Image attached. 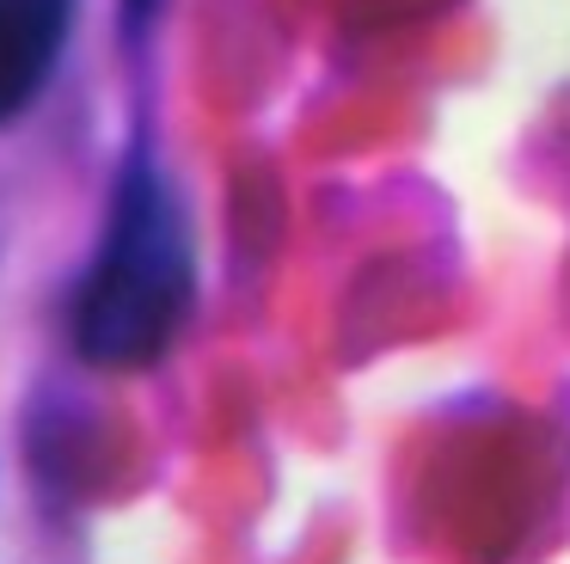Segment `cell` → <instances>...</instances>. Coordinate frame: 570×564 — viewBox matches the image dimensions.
I'll list each match as a JSON object with an SVG mask.
<instances>
[{
  "label": "cell",
  "instance_id": "obj_1",
  "mask_svg": "<svg viewBox=\"0 0 570 564\" xmlns=\"http://www.w3.org/2000/svg\"><path fill=\"white\" fill-rule=\"evenodd\" d=\"M190 233L154 166L117 178L99 257L75 307V343L99 368H148L190 313Z\"/></svg>",
  "mask_w": 570,
  "mask_h": 564
},
{
  "label": "cell",
  "instance_id": "obj_2",
  "mask_svg": "<svg viewBox=\"0 0 570 564\" xmlns=\"http://www.w3.org/2000/svg\"><path fill=\"white\" fill-rule=\"evenodd\" d=\"M75 0H0V123H13L50 86L68 43Z\"/></svg>",
  "mask_w": 570,
  "mask_h": 564
},
{
  "label": "cell",
  "instance_id": "obj_3",
  "mask_svg": "<svg viewBox=\"0 0 570 564\" xmlns=\"http://www.w3.org/2000/svg\"><path fill=\"white\" fill-rule=\"evenodd\" d=\"M154 7H160V0H124V12H129V19H148Z\"/></svg>",
  "mask_w": 570,
  "mask_h": 564
}]
</instances>
